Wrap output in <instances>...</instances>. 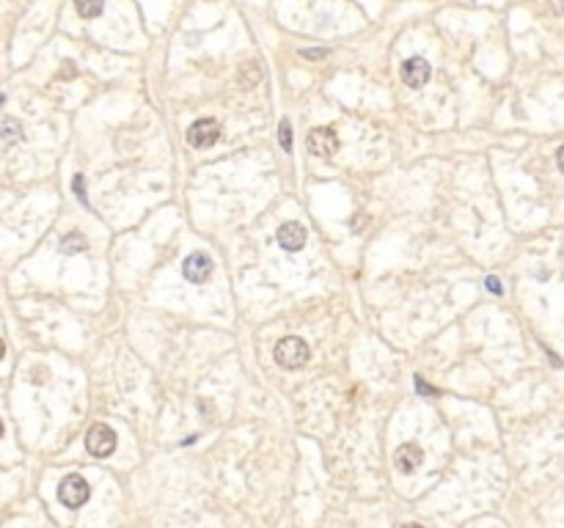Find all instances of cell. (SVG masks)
<instances>
[{"instance_id": "603a6c76", "label": "cell", "mask_w": 564, "mask_h": 528, "mask_svg": "<svg viewBox=\"0 0 564 528\" xmlns=\"http://www.w3.org/2000/svg\"><path fill=\"white\" fill-rule=\"evenodd\" d=\"M0 435H3V424H0Z\"/></svg>"}, {"instance_id": "9a60e30c", "label": "cell", "mask_w": 564, "mask_h": 528, "mask_svg": "<svg viewBox=\"0 0 564 528\" xmlns=\"http://www.w3.org/2000/svg\"><path fill=\"white\" fill-rule=\"evenodd\" d=\"M416 388H419V393H422V396H438V391H435V388H429L422 377H416Z\"/></svg>"}, {"instance_id": "6da1fadb", "label": "cell", "mask_w": 564, "mask_h": 528, "mask_svg": "<svg viewBox=\"0 0 564 528\" xmlns=\"http://www.w3.org/2000/svg\"><path fill=\"white\" fill-rule=\"evenodd\" d=\"M308 361V344L295 339V336H286L276 344V364L283 369H300L306 366Z\"/></svg>"}, {"instance_id": "8992f818", "label": "cell", "mask_w": 564, "mask_h": 528, "mask_svg": "<svg viewBox=\"0 0 564 528\" xmlns=\"http://www.w3.org/2000/svg\"><path fill=\"white\" fill-rule=\"evenodd\" d=\"M182 273H185V278L193 281V284H207L210 275H212V259L207 256V253L196 250V253H190V256L185 259Z\"/></svg>"}, {"instance_id": "7a4b0ae2", "label": "cell", "mask_w": 564, "mask_h": 528, "mask_svg": "<svg viewBox=\"0 0 564 528\" xmlns=\"http://www.w3.org/2000/svg\"><path fill=\"white\" fill-rule=\"evenodd\" d=\"M88 495H91V487H88V482H85L80 473H69V476L61 482V487H58V498H61V504L69 506V509H80V506L88 501Z\"/></svg>"}, {"instance_id": "5bb4252c", "label": "cell", "mask_w": 564, "mask_h": 528, "mask_svg": "<svg viewBox=\"0 0 564 528\" xmlns=\"http://www.w3.org/2000/svg\"><path fill=\"white\" fill-rule=\"evenodd\" d=\"M279 141H281L283 151H292V127H289V121L279 124Z\"/></svg>"}, {"instance_id": "7c38bea8", "label": "cell", "mask_w": 564, "mask_h": 528, "mask_svg": "<svg viewBox=\"0 0 564 528\" xmlns=\"http://www.w3.org/2000/svg\"><path fill=\"white\" fill-rule=\"evenodd\" d=\"M237 80H240V85H242V88H254V85L262 80V69H259L254 61H251V64H242V69H240Z\"/></svg>"}, {"instance_id": "ffe728a7", "label": "cell", "mask_w": 564, "mask_h": 528, "mask_svg": "<svg viewBox=\"0 0 564 528\" xmlns=\"http://www.w3.org/2000/svg\"><path fill=\"white\" fill-rule=\"evenodd\" d=\"M3 355H6V344L0 341V358H3Z\"/></svg>"}, {"instance_id": "8fae6325", "label": "cell", "mask_w": 564, "mask_h": 528, "mask_svg": "<svg viewBox=\"0 0 564 528\" xmlns=\"http://www.w3.org/2000/svg\"><path fill=\"white\" fill-rule=\"evenodd\" d=\"M74 8L83 19H97L105 8V0H74Z\"/></svg>"}, {"instance_id": "5b68a950", "label": "cell", "mask_w": 564, "mask_h": 528, "mask_svg": "<svg viewBox=\"0 0 564 528\" xmlns=\"http://www.w3.org/2000/svg\"><path fill=\"white\" fill-rule=\"evenodd\" d=\"M339 149V138L331 127H314L308 133V151L317 157H333Z\"/></svg>"}, {"instance_id": "277c9868", "label": "cell", "mask_w": 564, "mask_h": 528, "mask_svg": "<svg viewBox=\"0 0 564 528\" xmlns=\"http://www.w3.org/2000/svg\"><path fill=\"white\" fill-rule=\"evenodd\" d=\"M217 138H220V124L212 119H201L188 130V144L193 149H210Z\"/></svg>"}, {"instance_id": "9c48e42d", "label": "cell", "mask_w": 564, "mask_h": 528, "mask_svg": "<svg viewBox=\"0 0 564 528\" xmlns=\"http://www.w3.org/2000/svg\"><path fill=\"white\" fill-rule=\"evenodd\" d=\"M422 459H424V452H422V446H416V443H405V446H399L397 454H394V465H397L399 473H413V470H419Z\"/></svg>"}, {"instance_id": "ac0fdd59", "label": "cell", "mask_w": 564, "mask_h": 528, "mask_svg": "<svg viewBox=\"0 0 564 528\" xmlns=\"http://www.w3.org/2000/svg\"><path fill=\"white\" fill-rule=\"evenodd\" d=\"M548 6H551V11L556 17H564V0H548Z\"/></svg>"}, {"instance_id": "7402d4cb", "label": "cell", "mask_w": 564, "mask_h": 528, "mask_svg": "<svg viewBox=\"0 0 564 528\" xmlns=\"http://www.w3.org/2000/svg\"><path fill=\"white\" fill-rule=\"evenodd\" d=\"M3 102H6V96H3V94H0V105H3Z\"/></svg>"}, {"instance_id": "44dd1931", "label": "cell", "mask_w": 564, "mask_h": 528, "mask_svg": "<svg viewBox=\"0 0 564 528\" xmlns=\"http://www.w3.org/2000/svg\"><path fill=\"white\" fill-rule=\"evenodd\" d=\"M402 528H422V526H416V523H413V526H402Z\"/></svg>"}, {"instance_id": "d6986e66", "label": "cell", "mask_w": 564, "mask_h": 528, "mask_svg": "<svg viewBox=\"0 0 564 528\" xmlns=\"http://www.w3.org/2000/svg\"><path fill=\"white\" fill-rule=\"evenodd\" d=\"M556 162H559V168L564 171V146L559 151H556Z\"/></svg>"}, {"instance_id": "2e32d148", "label": "cell", "mask_w": 564, "mask_h": 528, "mask_svg": "<svg viewBox=\"0 0 564 528\" xmlns=\"http://www.w3.org/2000/svg\"><path fill=\"white\" fill-rule=\"evenodd\" d=\"M488 289H490L493 295H504V284H501L495 275H490V278H488Z\"/></svg>"}, {"instance_id": "4fadbf2b", "label": "cell", "mask_w": 564, "mask_h": 528, "mask_svg": "<svg viewBox=\"0 0 564 528\" xmlns=\"http://www.w3.org/2000/svg\"><path fill=\"white\" fill-rule=\"evenodd\" d=\"M0 138H3L6 144L19 141V138H22V127H19V121H17V119H6V121L0 124Z\"/></svg>"}, {"instance_id": "52a82bcc", "label": "cell", "mask_w": 564, "mask_h": 528, "mask_svg": "<svg viewBox=\"0 0 564 528\" xmlns=\"http://www.w3.org/2000/svg\"><path fill=\"white\" fill-rule=\"evenodd\" d=\"M276 239H279V245H281L283 250H300V248L306 245L308 234H306V228L300 226V223L286 221V223H281L279 231H276Z\"/></svg>"}, {"instance_id": "e0dca14e", "label": "cell", "mask_w": 564, "mask_h": 528, "mask_svg": "<svg viewBox=\"0 0 564 528\" xmlns=\"http://www.w3.org/2000/svg\"><path fill=\"white\" fill-rule=\"evenodd\" d=\"M74 193L80 196V201H85V182H83V176H74Z\"/></svg>"}, {"instance_id": "ba28073f", "label": "cell", "mask_w": 564, "mask_h": 528, "mask_svg": "<svg viewBox=\"0 0 564 528\" xmlns=\"http://www.w3.org/2000/svg\"><path fill=\"white\" fill-rule=\"evenodd\" d=\"M429 75H432V69H429V64H426L424 58H408V61L402 64V80H405V85H410V88H424Z\"/></svg>"}, {"instance_id": "3957f363", "label": "cell", "mask_w": 564, "mask_h": 528, "mask_svg": "<svg viewBox=\"0 0 564 528\" xmlns=\"http://www.w3.org/2000/svg\"><path fill=\"white\" fill-rule=\"evenodd\" d=\"M85 449H88V454H94V457H108V454H113V449H116V432H113L110 427H105V424L91 427L88 435H85Z\"/></svg>"}, {"instance_id": "30bf717a", "label": "cell", "mask_w": 564, "mask_h": 528, "mask_svg": "<svg viewBox=\"0 0 564 528\" xmlns=\"http://www.w3.org/2000/svg\"><path fill=\"white\" fill-rule=\"evenodd\" d=\"M85 248H88V242H85V237H83V234H77V231H72V234H67V237L61 239V253H67V256L83 253Z\"/></svg>"}]
</instances>
